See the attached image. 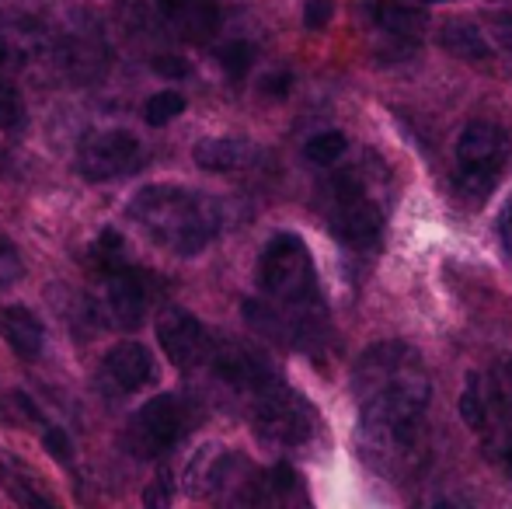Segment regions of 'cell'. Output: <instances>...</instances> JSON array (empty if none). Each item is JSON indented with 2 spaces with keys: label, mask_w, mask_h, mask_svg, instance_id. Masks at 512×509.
<instances>
[{
  "label": "cell",
  "mask_w": 512,
  "mask_h": 509,
  "mask_svg": "<svg viewBox=\"0 0 512 509\" xmlns=\"http://www.w3.org/2000/svg\"><path fill=\"white\" fill-rule=\"evenodd\" d=\"M0 328H4L7 342H11V349L21 360H35L42 353L46 328H42V321L28 307H7L4 318H0Z\"/></svg>",
  "instance_id": "obj_17"
},
{
  "label": "cell",
  "mask_w": 512,
  "mask_h": 509,
  "mask_svg": "<svg viewBox=\"0 0 512 509\" xmlns=\"http://www.w3.org/2000/svg\"><path fill=\"white\" fill-rule=\"evenodd\" d=\"M154 18L168 35L203 46L220 28V7L213 0H154Z\"/></svg>",
  "instance_id": "obj_10"
},
{
  "label": "cell",
  "mask_w": 512,
  "mask_h": 509,
  "mask_svg": "<svg viewBox=\"0 0 512 509\" xmlns=\"http://www.w3.org/2000/svg\"><path fill=\"white\" fill-rule=\"evenodd\" d=\"M21 252L7 238H0V286H11L14 279H21Z\"/></svg>",
  "instance_id": "obj_26"
},
{
  "label": "cell",
  "mask_w": 512,
  "mask_h": 509,
  "mask_svg": "<svg viewBox=\"0 0 512 509\" xmlns=\"http://www.w3.org/2000/svg\"><path fill=\"white\" fill-rule=\"evenodd\" d=\"M290 74H269L262 81V91L265 95H272V98H283V95H290Z\"/></svg>",
  "instance_id": "obj_35"
},
{
  "label": "cell",
  "mask_w": 512,
  "mask_h": 509,
  "mask_svg": "<svg viewBox=\"0 0 512 509\" xmlns=\"http://www.w3.org/2000/svg\"><path fill=\"white\" fill-rule=\"evenodd\" d=\"M42 447L49 450V457H56V461H63V464L74 457V443H70V436L63 433L60 426H46V433H42Z\"/></svg>",
  "instance_id": "obj_27"
},
{
  "label": "cell",
  "mask_w": 512,
  "mask_h": 509,
  "mask_svg": "<svg viewBox=\"0 0 512 509\" xmlns=\"http://www.w3.org/2000/svg\"><path fill=\"white\" fill-rule=\"evenodd\" d=\"M25 123V105H21V95L14 91V84L0 81V129H14Z\"/></svg>",
  "instance_id": "obj_25"
},
{
  "label": "cell",
  "mask_w": 512,
  "mask_h": 509,
  "mask_svg": "<svg viewBox=\"0 0 512 509\" xmlns=\"http://www.w3.org/2000/svg\"><path fill=\"white\" fill-rule=\"evenodd\" d=\"M223 464H227V457H223L220 450L203 447L192 457L189 468H185V489H189L192 496H213L216 482H220V475H223Z\"/></svg>",
  "instance_id": "obj_19"
},
{
  "label": "cell",
  "mask_w": 512,
  "mask_h": 509,
  "mask_svg": "<svg viewBox=\"0 0 512 509\" xmlns=\"http://www.w3.org/2000/svg\"><path fill=\"white\" fill-rule=\"evenodd\" d=\"M418 509H474V503L460 485H436V489H429V496L422 499Z\"/></svg>",
  "instance_id": "obj_24"
},
{
  "label": "cell",
  "mask_w": 512,
  "mask_h": 509,
  "mask_svg": "<svg viewBox=\"0 0 512 509\" xmlns=\"http://www.w3.org/2000/svg\"><path fill=\"white\" fill-rule=\"evenodd\" d=\"M220 67L227 70L230 81H241L244 74L251 70V63H255V49H251V42H227V46L220 49Z\"/></svg>",
  "instance_id": "obj_22"
},
{
  "label": "cell",
  "mask_w": 512,
  "mask_h": 509,
  "mask_svg": "<svg viewBox=\"0 0 512 509\" xmlns=\"http://www.w3.org/2000/svg\"><path fill=\"white\" fill-rule=\"evenodd\" d=\"M492 35H495V42H499L502 49H509V53H512V14H495Z\"/></svg>",
  "instance_id": "obj_34"
},
{
  "label": "cell",
  "mask_w": 512,
  "mask_h": 509,
  "mask_svg": "<svg viewBox=\"0 0 512 509\" xmlns=\"http://www.w3.org/2000/svg\"><path fill=\"white\" fill-rule=\"evenodd\" d=\"M439 46H443L446 53L460 56V60H471V63H481V60L492 56L488 39L481 35L478 25H471V21H450V25H443V32H439Z\"/></svg>",
  "instance_id": "obj_18"
},
{
  "label": "cell",
  "mask_w": 512,
  "mask_h": 509,
  "mask_svg": "<svg viewBox=\"0 0 512 509\" xmlns=\"http://www.w3.org/2000/svg\"><path fill=\"white\" fill-rule=\"evenodd\" d=\"M105 377L115 384V391L133 394L143 391L150 381H154V356H150L147 346L140 342H122L112 353L105 356Z\"/></svg>",
  "instance_id": "obj_14"
},
{
  "label": "cell",
  "mask_w": 512,
  "mask_h": 509,
  "mask_svg": "<svg viewBox=\"0 0 512 509\" xmlns=\"http://www.w3.org/2000/svg\"><path fill=\"white\" fill-rule=\"evenodd\" d=\"M255 161V147L241 136H209V140L196 143V164L203 171H216V175H227V171H241Z\"/></svg>",
  "instance_id": "obj_16"
},
{
  "label": "cell",
  "mask_w": 512,
  "mask_h": 509,
  "mask_svg": "<svg viewBox=\"0 0 512 509\" xmlns=\"http://www.w3.org/2000/svg\"><path fill=\"white\" fill-rule=\"evenodd\" d=\"M209 363H213L216 377L223 384L237 387V391H248L251 398L262 394L265 387L276 384V374H272L269 360L255 349L241 346V342H223V346H213L209 353Z\"/></svg>",
  "instance_id": "obj_11"
},
{
  "label": "cell",
  "mask_w": 512,
  "mask_h": 509,
  "mask_svg": "<svg viewBox=\"0 0 512 509\" xmlns=\"http://www.w3.org/2000/svg\"><path fill=\"white\" fill-rule=\"evenodd\" d=\"M335 14V0H307L304 4V25L307 28H324Z\"/></svg>",
  "instance_id": "obj_30"
},
{
  "label": "cell",
  "mask_w": 512,
  "mask_h": 509,
  "mask_svg": "<svg viewBox=\"0 0 512 509\" xmlns=\"http://www.w3.org/2000/svg\"><path fill=\"white\" fill-rule=\"evenodd\" d=\"M345 147H349V140H345V133H338V129H324V133L310 136L304 154L310 164H321V168H328V164L342 161Z\"/></svg>",
  "instance_id": "obj_20"
},
{
  "label": "cell",
  "mask_w": 512,
  "mask_h": 509,
  "mask_svg": "<svg viewBox=\"0 0 512 509\" xmlns=\"http://www.w3.org/2000/svg\"><path fill=\"white\" fill-rule=\"evenodd\" d=\"M370 21L387 35L391 49H401V56L415 53L418 35L429 25L422 0H370Z\"/></svg>",
  "instance_id": "obj_12"
},
{
  "label": "cell",
  "mask_w": 512,
  "mask_h": 509,
  "mask_svg": "<svg viewBox=\"0 0 512 509\" xmlns=\"http://www.w3.org/2000/svg\"><path fill=\"white\" fill-rule=\"evenodd\" d=\"M251 422H255V433L279 450L304 447L317 433L314 408H310L297 391H290V387H283L279 381L272 387H265L262 394H255Z\"/></svg>",
  "instance_id": "obj_6"
},
{
  "label": "cell",
  "mask_w": 512,
  "mask_h": 509,
  "mask_svg": "<svg viewBox=\"0 0 512 509\" xmlns=\"http://www.w3.org/2000/svg\"><path fill=\"white\" fill-rule=\"evenodd\" d=\"M356 412L363 454L380 475L408 478L422 464L432 381L405 342H380L356 363Z\"/></svg>",
  "instance_id": "obj_1"
},
{
  "label": "cell",
  "mask_w": 512,
  "mask_h": 509,
  "mask_svg": "<svg viewBox=\"0 0 512 509\" xmlns=\"http://www.w3.org/2000/svg\"><path fill=\"white\" fill-rule=\"evenodd\" d=\"M492 377V391H495V398L502 401V408L512 415V360L509 363H502L495 374H488Z\"/></svg>",
  "instance_id": "obj_29"
},
{
  "label": "cell",
  "mask_w": 512,
  "mask_h": 509,
  "mask_svg": "<svg viewBox=\"0 0 512 509\" xmlns=\"http://www.w3.org/2000/svg\"><path fill=\"white\" fill-rule=\"evenodd\" d=\"M509 161V136L502 126L488 123V119H474L457 136V175L453 185L464 199L478 203L495 189L502 168Z\"/></svg>",
  "instance_id": "obj_5"
},
{
  "label": "cell",
  "mask_w": 512,
  "mask_h": 509,
  "mask_svg": "<svg viewBox=\"0 0 512 509\" xmlns=\"http://www.w3.org/2000/svg\"><path fill=\"white\" fill-rule=\"evenodd\" d=\"M182 436V405L171 394L143 401L140 412L129 422V447L140 457H161Z\"/></svg>",
  "instance_id": "obj_8"
},
{
  "label": "cell",
  "mask_w": 512,
  "mask_h": 509,
  "mask_svg": "<svg viewBox=\"0 0 512 509\" xmlns=\"http://www.w3.org/2000/svg\"><path fill=\"white\" fill-rule=\"evenodd\" d=\"M171 503H175V475L161 468L143 489V509H171Z\"/></svg>",
  "instance_id": "obj_23"
},
{
  "label": "cell",
  "mask_w": 512,
  "mask_h": 509,
  "mask_svg": "<svg viewBox=\"0 0 512 509\" xmlns=\"http://www.w3.org/2000/svg\"><path fill=\"white\" fill-rule=\"evenodd\" d=\"M154 74L168 77V81H182V77L192 74V67H189V60H182V56L164 53V56H157V60H154Z\"/></svg>",
  "instance_id": "obj_28"
},
{
  "label": "cell",
  "mask_w": 512,
  "mask_h": 509,
  "mask_svg": "<svg viewBox=\"0 0 512 509\" xmlns=\"http://www.w3.org/2000/svg\"><path fill=\"white\" fill-rule=\"evenodd\" d=\"M129 217L154 245L175 255H199L220 231V210L213 199L182 185H143L129 199Z\"/></svg>",
  "instance_id": "obj_2"
},
{
  "label": "cell",
  "mask_w": 512,
  "mask_h": 509,
  "mask_svg": "<svg viewBox=\"0 0 512 509\" xmlns=\"http://www.w3.org/2000/svg\"><path fill=\"white\" fill-rule=\"evenodd\" d=\"M157 342H161L164 356L175 363L178 370H192L203 360H209L213 346H209V335L203 321L189 311H168L157 321Z\"/></svg>",
  "instance_id": "obj_9"
},
{
  "label": "cell",
  "mask_w": 512,
  "mask_h": 509,
  "mask_svg": "<svg viewBox=\"0 0 512 509\" xmlns=\"http://www.w3.org/2000/svg\"><path fill=\"white\" fill-rule=\"evenodd\" d=\"M258 286L265 290V297L276 300L279 311L297 314L307 332L314 328L310 318H314L317 304V276L300 234H272V241L265 245L262 258H258Z\"/></svg>",
  "instance_id": "obj_3"
},
{
  "label": "cell",
  "mask_w": 512,
  "mask_h": 509,
  "mask_svg": "<svg viewBox=\"0 0 512 509\" xmlns=\"http://www.w3.org/2000/svg\"><path fill=\"white\" fill-rule=\"evenodd\" d=\"M143 168V147L126 129H102L84 136L77 150V171L88 182H119Z\"/></svg>",
  "instance_id": "obj_7"
},
{
  "label": "cell",
  "mask_w": 512,
  "mask_h": 509,
  "mask_svg": "<svg viewBox=\"0 0 512 509\" xmlns=\"http://www.w3.org/2000/svg\"><path fill=\"white\" fill-rule=\"evenodd\" d=\"M182 112H185V98L178 95V91H161V95H150L147 105H143V119H147L150 126L175 123Z\"/></svg>",
  "instance_id": "obj_21"
},
{
  "label": "cell",
  "mask_w": 512,
  "mask_h": 509,
  "mask_svg": "<svg viewBox=\"0 0 512 509\" xmlns=\"http://www.w3.org/2000/svg\"><path fill=\"white\" fill-rule=\"evenodd\" d=\"M105 304L119 328H136L147 314V286L126 265H112L105 272Z\"/></svg>",
  "instance_id": "obj_13"
},
{
  "label": "cell",
  "mask_w": 512,
  "mask_h": 509,
  "mask_svg": "<svg viewBox=\"0 0 512 509\" xmlns=\"http://www.w3.org/2000/svg\"><path fill=\"white\" fill-rule=\"evenodd\" d=\"M328 224L342 245L370 252L384 234V206L370 196L359 171H342L328 178Z\"/></svg>",
  "instance_id": "obj_4"
},
{
  "label": "cell",
  "mask_w": 512,
  "mask_h": 509,
  "mask_svg": "<svg viewBox=\"0 0 512 509\" xmlns=\"http://www.w3.org/2000/svg\"><path fill=\"white\" fill-rule=\"evenodd\" d=\"M213 496H220L223 509H255L265 499V478L241 457H227Z\"/></svg>",
  "instance_id": "obj_15"
},
{
  "label": "cell",
  "mask_w": 512,
  "mask_h": 509,
  "mask_svg": "<svg viewBox=\"0 0 512 509\" xmlns=\"http://www.w3.org/2000/svg\"><path fill=\"white\" fill-rule=\"evenodd\" d=\"M495 231H499L502 248H506V252L512 255V192L506 196V203H502L499 220H495Z\"/></svg>",
  "instance_id": "obj_31"
},
{
  "label": "cell",
  "mask_w": 512,
  "mask_h": 509,
  "mask_svg": "<svg viewBox=\"0 0 512 509\" xmlns=\"http://www.w3.org/2000/svg\"><path fill=\"white\" fill-rule=\"evenodd\" d=\"M297 475H293V468H286V464H276V471H272V489L279 492V496H290V492H297Z\"/></svg>",
  "instance_id": "obj_33"
},
{
  "label": "cell",
  "mask_w": 512,
  "mask_h": 509,
  "mask_svg": "<svg viewBox=\"0 0 512 509\" xmlns=\"http://www.w3.org/2000/svg\"><path fill=\"white\" fill-rule=\"evenodd\" d=\"M25 60V46L11 39L7 32H0V70H7L11 63H21Z\"/></svg>",
  "instance_id": "obj_32"
}]
</instances>
